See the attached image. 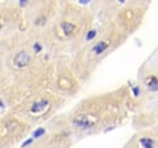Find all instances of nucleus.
<instances>
[{
  "instance_id": "nucleus-1",
  "label": "nucleus",
  "mask_w": 158,
  "mask_h": 148,
  "mask_svg": "<svg viewBox=\"0 0 158 148\" xmlns=\"http://www.w3.org/2000/svg\"><path fill=\"white\" fill-rule=\"evenodd\" d=\"M31 62H32V54L28 50H25V49L15 53V56L12 58V63L16 69H25L27 66H29Z\"/></svg>"
},
{
  "instance_id": "nucleus-2",
  "label": "nucleus",
  "mask_w": 158,
  "mask_h": 148,
  "mask_svg": "<svg viewBox=\"0 0 158 148\" xmlns=\"http://www.w3.org/2000/svg\"><path fill=\"white\" fill-rule=\"evenodd\" d=\"M111 45H112V38H111V37L103 38V40L98 41V42H95V44L92 45V48H91V54H92V56H95V57L102 56V54H104V53L108 50V49L111 48Z\"/></svg>"
},
{
  "instance_id": "nucleus-3",
  "label": "nucleus",
  "mask_w": 158,
  "mask_h": 148,
  "mask_svg": "<svg viewBox=\"0 0 158 148\" xmlns=\"http://www.w3.org/2000/svg\"><path fill=\"white\" fill-rule=\"evenodd\" d=\"M78 24L75 21H69V20H62L59 23V29H61L62 34L65 37H73L78 33Z\"/></svg>"
},
{
  "instance_id": "nucleus-4",
  "label": "nucleus",
  "mask_w": 158,
  "mask_h": 148,
  "mask_svg": "<svg viewBox=\"0 0 158 148\" xmlns=\"http://www.w3.org/2000/svg\"><path fill=\"white\" fill-rule=\"evenodd\" d=\"M49 105H50L49 99H46V98H40V99H37L31 106V108H29V112H31V114H34V115H36V114H41L42 111H45L46 108L49 107Z\"/></svg>"
},
{
  "instance_id": "nucleus-5",
  "label": "nucleus",
  "mask_w": 158,
  "mask_h": 148,
  "mask_svg": "<svg viewBox=\"0 0 158 148\" xmlns=\"http://www.w3.org/2000/svg\"><path fill=\"white\" fill-rule=\"evenodd\" d=\"M145 85L150 89L152 91H157V76H149L145 81Z\"/></svg>"
},
{
  "instance_id": "nucleus-6",
  "label": "nucleus",
  "mask_w": 158,
  "mask_h": 148,
  "mask_svg": "<svg viewBox=\"0 0 158 148\" xmlns=\"http://www.w3.org/2000/svg\"><path fill=\"white\" fill-rule=\"evenodd\" d=\"M140 144L142 146V148H154L156 143L152 137H140Z\"/></svg>"
},
{
  "instance_id": "nucleus-7",
  "label": "nucleus",
  "mask_w": 158,
  "mask_h": 148,
  "mask_svg": "<svg viewBox=\"0 0 158 148\" xmlns=\"http://www.w3.org/2000/svg\"><path fill=\"white\" fill-rule=\"evenodd\" d=\"M98 34V31H95V29H92V31H88L87 34H86V41H92L94 38L96 37Z\"/></svg>"
},
{
  "instance_id": "nucleus-8",
  "label": "nucleus",
  "mask_w": 158,
  "mask_h": 148,
  "mask_svg": "<svg viewBox=\"0 0 158 148\" xmlns=\"http://www.w3.org/2000/svg\"><path fill=\"white\" fill-rule=\"evenodd\" d=\"M45 128H38V130H36L33 132V137L32 139H37V137H41L42 135H45Z\"/></svg>"
},
{
  "instance_id": "nucleus-9",
  "label": "nucleus",
  "mask_w": 158,
  "mask_h": 148,
  "mask_svg": "<svg viewBox=\"0 0 158 148\" xmlns=\"http://www.w3.org/2000/svg\"><path fill=\"white\" fill-rule=\"evenodd\" d=\"M42 50V45H41V44H40V42H34L33 44V53H40V52H41Z\"/></svg>"
},
{
  "instance_id": "nucleus-10",
  "label": "nucleus",
  "mask_w": 158,
  "mask_h": 148,
  "mask_svg": "<svg viewBox=\"0 0 158 148\" xmlns=\"http://www.w3.org/2000/svg\"><path fill=\"white\" fill-rule=\"evenodd\" d=\"M4 25H6V24H4V20H3L2 17H0V32H2L3 29H4Z\"/></svg>"
},
{
  "instance_id": "nucleus-11",
  "label": "nucleus",
  "mask_w": 158,
  "mask_h": 148,
  "mask_svg": "<svg viewBox=\"0 0 158 148\" xmlns=\"http://www.w3.org/2000/svg\"><path fill=\"white\" fill-rule=\"evenodd\" d=\"M78 2H79V3H81V4H82V6H86V4H88V3H90V2H91V0H78Z\"/></svg>"
},
{
  "instance_id": "nucleus-12",
  "label": "nucleus",
  "mask_w": 158,
  "mask_h": 148,
  "mask_svg": "<svg viewBox=\"0 0 158 148\" xmlns=\"http://www.w3.org/2000/svg\"><path fill=\"white\" fill-rule=\"evenodd\" d=\"M117 2L120 3V4H124V3H125V0H117Z\"/></svg>"
}]
</instances>
